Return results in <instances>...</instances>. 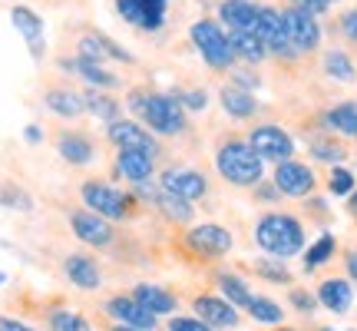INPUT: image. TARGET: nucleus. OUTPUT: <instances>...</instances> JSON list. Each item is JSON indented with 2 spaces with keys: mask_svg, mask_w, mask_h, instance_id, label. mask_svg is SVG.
I'll use <instances>...</instances> for the list:
<instances>
[{
  "mask_svg": "<svg viewBox=\"0 0 357 331\" xmlns=\"http://www.w3.org/2000/svg\"><path fill=\"white\" fill-rule=\"evenodd\" d=\"M255 242L275 258H291L305 249V229L294 216L271 212L255 226Z\"/></svg>",
  "mask_w": 357,
  "mask_h": 331,
  "instance_id": "f257e3e1",
  "label": "nucleus"
},
{
  "mask_svg": "<svg viewBox=\"0 0 357 331\" xmlns=\"http://www.w3.org/2000/svg\"><path fill=\"white\" fill-rule=\"evenodd\" d=\"M215 166L231 186H255L261 179V156L248 142H225L215 156Z\"/></svg>",
  "mask_w": 357,
  "mask_h": 331,
  "instance_id": "f03ea898",
  "label": "nucleus"
},
{
  "mask_svg": "<svg viewBox=\"0 0 357 331\" xmlns=\"http://www.w3.org/2000/svg\"><path fill=\"white\" fill-rule=\"evenodd\" d=\"M132 106L142 113V119L159 133V136H172L185 126V116H182V103H176L172 96L153 93V96H136Z\"/></svg>",
  "mask_w": 357,
  "mask_h": 331,
  "instance_id": "7ed1b4c3",
  "label": "nucleus"
},
{
  "mask_svg": "<svg viewBox=\"0 0 357 331\" xmlns=\"http://www.w3.org/2000/svg\"><path fill=\"white\" fill-rule=\"evenodd\" d=\"M192 40H195V47H199V53L205 57L208 66H229L231 57H235L231 40L225 37L212 20H199V24L192 27Z\"/></svg>",
  "mask_w": 357,
  "mask_h": 331,
  "instance_id": "20e7f679",
  "label": "nucleus"
},
{
  "mask_svg": "<svg viewBox=\"0 0 357 331\" xmlns=\"http://www.w3.org/2000/svg\"><path fill=\"white\" fill-rule=\"evenodd\" d=\"M83 203L102 219H123L126 216V196L106 182H86L83 186Z\"/></svg>",
  "mask_w": 357,
  "mask_h": 331,
  "instance_id": "39448f33",
  "label": "nucleus"
},
{
  "mask_svg": "<svg viewBox=\"0 0 357 331\" xmlns=\"http://www.w3.org/2000/svg\"><path fill=\"white\" fill-rule=\"evenodd\" d=\"M248 146H252L261 159H275V163H288L291 153H294L291 136H288L284 129H278V126H258L255 133H252Z\"/></svg>",
  "mask_w": 357,
  "mask_h": 331,
  "instance_id": "423d86ee",
  "label": "nucleus"
},
{
  "mask_svg": "<svg viewBox=\"0 0 357 331\" xmlns=\"http://www.w3.org/2000/svg\"><path fill=\"white\" fill-rule=\"evenodd\" d=\"M281 17H284L288 43H291L294 50H314V47H318L321 27H318V20H314V13H307V10H298V7H291V10H284Z\"/></svg>",
  "mask_w": 357,
  "mask_h": 331,
  "instance_id": "0eeeda50",
  "label": "nucleus"
},
{
  "mask_svg": "<svg viewBox=\"0 0 357 331\" xmlns=\"http://www.w3.org/2000/svg\"><path fill=\"white\" fill-rule=\"evenodd\" d=\"M275 189H278L281 196L301 199V196H307V192L314 189V172H311L305 163H294V159L278 163V169H275Z\"/></svg>",
  "mask_w": 357,
  "mask_h": 331,
  "instance_id": "6e6552de",
  "label": "nucleus"
},
{
  "mask_svg": "<svg viewBox=\"0 0 357 331\" xmlns=\"http://www.w3.org/2000/svg\"><path fill=\"white\" fill-rule=\"evenodd\" d=\"M258 40L265 43V50L271 53H288L291 43H288V30H284V17L271 7H258Z\"/></svg>",
  "mask_w": 357,
  "mask_h": 331,
  "instance_id": "1a4fd4ad",
  "label": "nucleus"
},
{
  "mask_svg": "<svg viewBox=\"0 0 357 331\" xmlns=\"http://www.w3.org/2000/svg\"><path fill=\"white\" fill-rule=\"evenodd\" d=\"M109 140H113L119 149H139V153H146V156H155L153 133H146L142 126L129 123V119H113V123H109Z\"/></svg>",
  "mask_w": 357,
  "mask_h": 331,
  "instance_id": "9d476101",
  "label": "nucleus"
},
{
  "mask_svg": "<svg viewBox=\"0 0 357 331\" xmlns=\"http://www.w3.org/2000/svg\"><path fill=\"white\" fill-rule=\"evenodd\" d=\"M162 189L178 196V199H185V203H192V199L205 196V176L195 172V169H166L162 172Z\"/></svg>",
  "mask_w": 357,
  "mask_h": 331,
  "instance_id": "9b49d317",
  "label": "nucleus"
},
{
  "mask_svg": "<svg viewBox=\"0 0 357 331\" xmlns=\"http://www.w3.org/2000/svg\"><path fill=\"white\" fill-rule=\"evenodd\" d=\"M106 311H109V315H113L119 325H126V328L149 331V328L155 325V315H153V311H146V308H142L136 298H126V295H119V298H109Z\"/></svg>",
  "mask_w": 357,
  "mask_h": 331,
  "instance_id": "f8f14e48",
  "label": "nucleus"
},
{
  "mask_svg": "<svg viewBox=\"0 0 357 331\" xmlns=\"http://www.w3.org/2000/svg\"><path fill=\"white\" fill-rule=\"evenodd\" d=\"M189 249L199 255H225L231 249V232L222 226H195L189 232Z\"/></svg>",
  "mask_w": 357,
  "mask_h": 331,
  "instance_id": "ddd939ff",
  "label": "nucleus"
},
{
  "mask_svg": "<svg viewBox=\"0 0 357 331\" xmlns=\"http://www.w3.org/2000/svg\"><path fill=\"white\" fill-rule=\"evenodd\" d=\"M195 311H199V318H202L208 328H235V325H238L235 305H229L225 298H215V295L195 298Z\"/></svg>",
  "mask_w": 357,
  "mask_h": 331,
  "instance_id": "4468645a",
  "label": "nucleus"
},
{
  "mask_svg": "<svg viewBox=\"0 0 357 331\" xmlns=\"http://www.w3.org/2000/svg\"><path fill=\"white\" fill-rule=\"evenodd\" d=\"M218 17L231 27V34H255L258 30V7L248 0H225L218 7Z\"/></svg>",
  "mask_w": 357,
  "mask_h": 331,
  "instance_id": "2eb2a0df",
  "label": "nucleus"
},
{
  "mask_svg": "<svg viewBox=\"0 0 357 331\" xmlns=\"http://www.w3.org/2000/svg\"><path fill=\"white\" fill-rule=\"evenodd\" d=\"M70 226L77 232V239H83L86 245H109V239H113L109 226H106L102 216H96V212H73V216H70Z\"/></svg>",
  "mask_w": 357,
  "mask_h": 331,
  "instance_id": "dca6fc26",
  "label": "nucleus"
},
{
  "mask_svg": "<svg viewBox=\"0 0 357 331\" xmlns=\"http://www.w3.org/2000/svg\"><path fill=\"white\" fill-rule=\"evenodd\" d=\"M10 20H13V27L24 34L30 53H33V57H40V53H43V20H40L30 7H13Z\"/></svg>",
  "mask_w": 357,
  "mask_h": 331,
  "instance_id": "f3484780",
  "label": "nucleus"
},
{
  "mask_svg": "<svg viewBox=\"0 0 357 331\" xmlns=\"http://www.w3.org/2000/svg\"><path fill=\"white\" fill-rule=\"evenodd\" d=\"M66 279L73 281L77 288H83V292H93V288H100V268H96V262L93 258H86V255H70L66 258Z\"/></svg>",
  "mask_w": 357,
  "mask_h": 331,
  "instance_id": "a211bd4d",
  "label": "nucleus"
},
{
  "mask_svg": "<svg viewBox=\"0 0 357 331\" xmlns=\"http://www.w3.org/2000/svg\"><path fill=\"white\" fill-rule=\"evenodd\" d=\"M318 302L328 311H334V315H344L347 308H351V302H354V292H351V285L344 279H328V281H321Z\"/></svg>",
  "mask_w": 357,
  "mask_h": 331,
  "instance_id": "6ab92c4d",
  "label": "nucleus"
},
{
  "mask_svg": "<svg viewBox=\"0 0 357 331\" xmlns=\"http://www.w3.org/2000/svg\"><path fill=\"white\" fill-rule=\"evenodd\" d=\"M132 298H136L146 311H153L155 318H159V315H172V311H176V295H169L162 285H136Z\"/></svg>",
  "mask_w": 357,
  "mask_h": 331,
  "instance_id": "aec40b11",
  "label": "nucleus"
},
{
  "mask_svg": "<svg viewBox=\"0 0 357 331\" xmlns=\"http://www.w3.org/2000/svg\"><path fill=\"white\" fill-rule=\"evenodd\" d=\"M116 169H119L129 182H146V179L153 176V156L139 153V149H119Z\"/></svg>",
  "mask_w": 357,
  "mask_h": 331,
  "instance_id": "412c9836",
  "label": "nucleus"
},
{
  "mask_svg": "<svg viewBox=\"0 0 357 331\" xmlns=\"http://www.w3.org/2000/svg\"><path fill=\"white\" fill-rule=\"evenodd\" d=\"M79 53H83V60H93V64H100L106 57H113V60H129L123 50H116L109 40L102 37H83L79 40Z\"/></svg>",
  "mask_w": 357,
  "mask_h": 331,
  "instance_id": "4be33fe9",
  "label": "nucleus"
},
{
  "mask_svg": "<svg viewBox=\"0 0 357 331\" xmlns=\"http://www.w3.org/2000/svg\"><path fill=\"white\" fill-rule=\"evenodd\" d=\"M328 126L337 129L341 136H351L357 140V103H341L328 113Z\"/></svg>",
  "mask_w": 357,
  "mask_h": 331,
  "instance_id": "5701e85b",
  "label": "nucleus"
},
{
  "mask_svg": "<svg viewBox=\"0 0 357 331\" xmlns=\"http://www.w3.org/2000/svg\"><path fill=\"white\" fill-rule=\"evenodd\" d=\"M47 106L60 116H77L86 110L83 96H77L73 89H50V93H47Z\"/></svg>",
  "mask_w": 357,
  "mask_h": 331,
  "instance_id": "b1692460",
  "label": "nucleus"
},
{
  "mask_svg": "<svg viewBox=\"0 0 357 331\" xmlns=\"http://www.w3.org/2000/svg\"><path fill=\"white\" fill-rule=\"evenodd\" d=\"M222 106H225V113L238 116V119H245V116L255 113V100H252V93H245V89H238V87L222 89Z\"/></svg>",
  "mask_w": 357,
  "mask_h": 331,
  "instance_id": "393cba45",
  "label": "nucleus"
},
{
  "mask_svg": "<svg viewBox=\"0 0 357 331\" xmlns=\"http://www.w3.org/2000/svg\"><path fill=\"white\" fill-rule=\"evenodd\" d=\"M60 156H63L66 163H77V166H83V163H89L93 159V146H89V140H83V136H60Z\"/></svg>",
  "mask_w": 357,
  "mask_h": 331,
  "instance_id": "a878e982",
  "label": "nucleus"
},
{
  "mask_svg": "<svg viewBox=\"0 0 357 331\" xmlns=\"http://www.w3.org/2000/svg\"><path fill=\"white\" fill-rule=\"evenodd\" d=\"M218 285H222V292L229 298V305H235V308H248L252 298H255V295L248 292V285L242 279H235V275H218Z\"/></svg>",
  "mask_w": 357,
  "mask_h": 331,
  "instance_id": "bb28decb",
  "label": "nucleus"
},
{
  "mask_svg": "<svg viewBox=\"0 0 357 331\" xmlns=\"http://www.w3.org/2000/svg\"><path fill=\"white\" fill-rule=\"evenodd\" d=\"M231 50L235 53H242L245 60H252V64H258L261 57H265V43L258 40V34H231Z\"/></svg>",
  "mask_w": 357,
  "mask_h": 331,
  "instance_id": "cd10ccee",
  "label": "nucleus"
},
{
  "mask_svg": "<svg viewBox=\"0 0 357 331\" xmlns=\"http://www.w3.org/2000/svg\"><path fill=\"white\" fill-rule=\"evenodd\" d=\"M248 315L261 325H278L284 318V311H281L278 302H271V298H252V305H248Z\"/></svg>",
  "mask_w": 357,
  "mask_h": 331,
  "instance_id": "c85d7f7f",
  "label": "nucleus"
},
{
  "mask_svg": "<svg viewBox=\"0 0 357 331\" xmlns=\"http://www.w3.org/2000/svg\"><path fill=\"white\" fill-rule=\"evenodd\" d=\"M159 209H162L172 222H189L192 219V205L185 203V199L172 196V192H166V189H162V196H159Z\"/></svg>",
  "mask_w": 357,
  "mask_h": 331,
  "instance_id": "c756f323",
  "label": "nucleus"
},
{
  "mask_svg": "<svg viewBox=\"0 0 357 331\" xmlns=\"http://www.w3.org/2000/svg\"><path fill=\"white\" fill-rule=\"evenodd\" d=\"M331 255H334V235H328V232H324L318 242H314V245H311V249L305 252V268L324 265V262H328Z\"/></svg>",
  "mask_w": 357,
  "mask_h": 331,
  "instance_id": "7c9ffc66",
  "label": "nucleus"
},
{
  "mask_svg": "<svg viewBox=\"0 0 357 331\" xmlns=\"http://www.w3.org/2000/svg\"><path fill=\"white\" fill-rule=\"evenodd\" d=\"M324 66H328V73H331L334 80H344V83H351V80H354V64H351V60H347V53H341V50L328 53Z\"/></svg>",
  "mask_w": 357,
  "mask_h": 331,
  "instance_id": "2f4dec72",
  "label": "nucleus"
},
{
  "mask_svg": "<svg viewBox=\"0 0 357 331\" xmlns=\"http://www.w3.org/2000/svg\"><path fill=\"white\" fill-rule=\"evenodd\" d=\"M50 328L53 331H89V321L83 315H73V311H53Z\"/></svg>",
  "mask_w": 357,
  "mask_h": 331,
  "instance_id": "473e14b6",
  "label": "nucleus"
},
{
  "mask_svg": "<svg viewBox=\"0 0 357 331\" xmlns=\"http://www.w3.org/2000/svg\"><path fill=\"white\" fill-rule=\"evenodd\" d=\"M77 70L89 80V83H96V87H113V83H116L113 73H106L100 64H93V60H83V57L77 60Z\"/></svg>",
  "mask_w": 357,
  "mask_h": 331,
  "instance_id": "72a5a7b5",
  "label": "nucleus"
},
{
  "mask_svg": "<svg viewBox=\"0 0 357 331\" xmlns=\"http://www.w3.org/2000/svg\"><path fill=\"white\" fill-rule=\"evenodd\" d=\"M83 103H86V110H89V113L102 116V119H109V123H113L116 113H119V106H116L113 100H106V96H96V93H89V96H83Z\"/></svg>",
  "mask_w": 357,
  "mask_h": 331,
  "instance_id": "f704fd0d",
  "label": "nucleus"
},
{
  "mask_svg": "<svg viewBox=\"0 0 357 331\" xmlns=\"http://www.w3.org/2000/svg\"><path fill=\"white\" fill-rule=\"evenodd\" d=\"M116 7H119V13L126 17L129 24H136V27L149 24V20H146V7H142V0H116Z\"/></svg>",
  "mask_w": 357,
  "mask_h": 331,
  "instance_id": "c9c22d12",
  "label": "nucleus"
},
{
  "mask_svg": "<svg viewBox=\"0 0 357 331\" xmlns=\"http://www.w3.org/2000/svg\"><path fill=\"white\" fill-rule=\"evenodd\" d=\"M142 7H146V30H155V27H162V17H166V0H142Z\"/></svg>",
  "mask_w": 357,
  "mask_h": 331,
  "instance_id": "e433bc0d",
  "label": "nucleus"
},
{
  "mask_svg": "<svg viewBox=\"0 0 357 331\" xmlns=\"http://www.w3.org/2000/svg\"><path fill=\"white\" fill-rule=\"evenodd\" d=\"M331 192L334 196H347V192H354V176H351V169H334L331 172Z\"/></svg>",
  "mask_w": 357,
  "mask_h": 331,
  "instance_id": "4c0bfd02",
  "label": "nucleus"
},
{
  "mask_svg": "<svg viewBox=\"0 0 357 331\" xmlns=\"http://www.w3.org/2000/svg\"><path fill=\"white\" fill-rule=\"evenodd\" d=\"M169 331H212L202 318H172L169 321Z\"/></svg>",
  "mask_w": 357,
  "mask_h": 331,
  "instance_id": "58836bf2",
  "label": "nucleus"
},
{
  "mask_svg": "<svg viewBox=\"0 0 357 331\" xmlns=\"http://www.w3.org/2000/svg\"><path fill=\"white\" fill-rule=\"evenodd\" d=\"M291 305L298 308V311H305V315H311L314 311V305H318V298L307 292H291Z\"/></svg>",
  "mask_w": 357,
  "mask_h": 331,
  "instance_id": "ea45409f",
  "label": "nucleus"
},
{
  "mask_svg": "<svg viewBox=\"0 0 357 331\" xmlns=\"http://www.w3.org/2000/svg\"><path fill=\"white\" fill-rule=\"evenodd\" d=\"M314 156H318V159H328V163H337L344 153H341L337 146H331V142H314Z\"/></svg>",
  "mask_w": 357,
  "mask_h": 331,
  "instance_id": "a19ab883",
  "label": "nucleus"
},
{
  "mask_svg": "<svg viewBox=\"0 0 357 331\" xmlns=\"http://www.w3.org/2000/svg\"><path fill=\"white\" fill-rule=\"evenodd\" d=\"M298 10H307V13H324L331 7V0H291Z\"/></svg>",
  "mask_w": 357,
  "mask_h": 331,
  "instance_id": "79ce46f5",
  "label": "nucleus"
},
{
  "mask_svg": "<svg viewBox=\"0 0 357 331\" xmlns=\"http://www.w3.org/2000/svg\"><path fill=\"white\" fill-rule=\"evenodd\" d=\"M255 268L261 272V275H268V279H275V281H288V272H284L281 265H271V262H258Z\"/></svg>",
  "mask_w": 357,
  "mask_h": 331,
  "instance_id": "37998d69",
  "label": "nucleus"
},
{
  "mask_svg": "<svg viewBox=\"0 0 357 331\" xmlns=\"http://www.w3.org/2000/svg\"><path fill=\"white\" fill-rule=\"evenodd\" d=\"M344 34L357 43V10H347L344 13Z\"/></svg>",
  "mask_w": 357,
  "mask_h": 331,
  "instance_id": "c03bdc74",
  "label": "nucleus"
},
{
  "mask_svg": "<svg viewBox=\"0 0 357 331\" xmlns=\"http://www.w3.org/2000/svg\"><path fill=\"white\" fill-rule=\"evenodd\" d=\"M0 331H33V328H26V325H20L13 318H0Z\"/></svg>",
  "mask_w": 357,
  "mask_h": 331,
  "instance_id": "a18cd8bd",
  "label": "nucleus"
},
{
  "mask_svg": "<svg viewBox=\"0 0 357 331\" xmlns=\"http://www.w3.org/2000/svg\"><path fill=\"white\" fill-rule=\"evenodd\" d=\"M185 106H192V110H202V106H205V93H189V96H185Z\"/></svg>",
  "mask_w": 357,
  "mask_h": 331,
  "instance_id": "49530a36",
  "label": "nucleus"
},
{
  "mask_svg": "<svg viewBox=\"0 0 357 331\" xmlns=\"http://www.w3.org/2000/svg\"><path fill=\"white\" fill-rule=\"evenodd\" d=\"M347 275L357 281V252H351L347 255Z\"/></svg>",
  "mask_w": 357,
  "mask_h": 331,
  "instance_id": "de8ad7c7",
  "label": "nucleus"
},
{
  "mask_svg": "<svg viewBox=\"0 0 357 331\" xmlns=\"http://www.w3.org/2000/svg\"><path fill=\"white\" fill-rule=\"evenodd\" d=\"M26 140L37 142V140H40V129H37V126H30V129H26Z\"/></svg>",
  "mask_w": 357,
  "mask_h": 331,
  "instance_id": "09e8293b",
  "label": "nucleus"
},
{
  "mask_svg": "<svg viewBox=\"0 0 357 331\" xmlns=\"http://www.w3.org/2000/svg\"><path fill=\"white\" fill-rule=\"evenodd\" d=\"M351 209H354V216H357V189L351 192Z\"/></svg>",
  "mask_w": 357,
  "mask_h": 331,
  "instance_id": "8fccbe9b",
  "label": "nucleus"
},
{
  "mask_svg": "<svg viewBox=\"0 0 357 331\" xmlns=\"http://www.w3.org/2000/svg\"><path fill=\"white\" fill-rule=\"evenodd\" d=\"M116 331H139V328H126V325H119V328H116Z\"/></svg>",
  "mask_w": 357,
  "mask_h": 331,
  "instance_id": "3c124183",
  "label": "nucleus"
},
{
  "mask_svg": "<svg viewBox=\"0 0 357 331\" xmlns=\"http://www.w3.org/2000/svg\"><path fill=\"white\" fill-rule=\"evenodd\" d=\"M281 331H294V328H281Z\"/></svg>",
  "mask_w": 357,
  "mask_h": 331,
  "instance_id": "603ef678",
  "label": "nucleus"
},
{
  "mask_svg": "<svg viewBox=\"0 0 357 331\" xmlns=\"http://www.w3.org/2000/svg\"><path fill=\"white\" fill-rule=\"evenodd\" d=\"M321 331H331V328H321Z\"/></svg>",
  "mask_w": 357,
  "mask_h": 331,
  "instance_id": "864d4df0",
  "label": "nucleus"
},
{
  "mask_svg": "<svg viewBox=\"0 0 357 331\" xmlns=\"http://www.w3.org/2000/svg\"><path fill=\"white\" fill-rule=\"evenodd\" d=\"M0 281H3V275H0Z\"/></svg>",
  "mask_w": 357,
  "mask_h": 331,
  "instance_id": "5fc2aeb1",
  "label": "nucleus"
}]
</instances>
